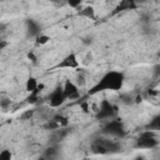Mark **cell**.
<instances>
[{
	"label": "cell",
	"instance_id": "obj_1",
	"mask_svg": "<svg viewBox=\"0 0 160 160\" xmlns=\"http://www.w3.org/2000/svg\"><path fill=\"white\" fill-rule=\"evenodd\" d=\"M124 82H125V74L122 71L110 70L105 72L92 88H90L88 94L95 95L102 91H119L122 89Z\"/></svg>",
	"mask_w": 160,
	"mask_h": 160
},
{
	"label": "cell",
	"instance_id": "obj_15",
	"mask_svg": "<svg viewBox=\"0 0 160 160\" xmlns=\"http://www.w3.org/2000/svg\"><path fill=\"white\" fill-rule=\"evenodd\" d=\"M50 40H51V38H50L49 35H46V34H42V32H41V34L35 39V44H36L38 46H41V45L48 44Z\"/></svg>",
	"mask_w": 160,
	"mask_h": 160
},
{
	"label": "cell",
	"instance_id": "obj_13",
	"mask_svg": "<svg viewBox=\"0 0 160 160\" xmlns=\"http://www.w3.org/2000/svg\"><path fill=\"white\" fill-rule=\"evenodd\" d=\"M59 155V149L55 144H50L45 150H44V154H42V158L45 159H55L58 158Z\"/></svg>",
	"mask_w": 160,
	"mask_h": 160
},
{
	"label": "cell",
	"instance_id": "obj_16",
	"mask_svg": "<svg viewBox=\"0 0 160 160\" xmlns=\"http://www.w3.org/2000/svg\"><path fill=\"white\" fill-rule=\"evenodd\" d=\"M84 0H65V2L68 4V6H70L71 9H78L81 6Z\"/></svg>",
	"mask_w": 160,
	"mask_h": 160
},
{
	"label": "cell",
	"instance_id": "obj_8",
	"mask_svg": "<svg viewBox=\"0 0 160 160\" xmlns=\"http://www.w3.org/2000/svg\"><path fill=\"white\" fill-rule=\"evenodd\" d=\"M25 31H26L28 39H36L41 34V26L36 20L26 19L25 20Z\"/></svg>",
	"mask_w": 160,
	"mask_h": 160
},
{
	"label": "cell",
	"instance_id": "obj_28",
	"mask_svg": "<svg viewBox=\"0 0 160 160\" xmlns=\"http://www.w3.org/2000/svg\"><path fill=\"white\" fill-rule=\"evenodd\" d=\"M159 56H160V52H159Z\"/></svg>",
	"mask_w": 160,
	"mask_h": 160
},
{
	"label": "cell",
	"instance_id": "obj_20",
	"mask_svg": "<svg viewBox=\"0 0 160 160\" xmlns=\"http://www.w3.org/2000/svg\"><path fill=\"white\" fill-rule=\"evenodd\" d=\"M84 82H85L84 75H82V74H79V75L76 76V84H78V85H82Z\"/></svg>",
	"mask_w": 160,
	"mask_h": 160
},
{
	"label": "cell",
	"instance_id": "obj_19",
	"mask_svg": "<svg viewBox=\"0 0 160 160\" xmlns=\"http://www.w3.org/2000/svg\"><path fill=\"white\" fill-rule=\"evenodd\" d=\"M132 96H130L129 94L128 95H121V102L122 104H126V105H129V104H131L132 102Z\"/></svg>",
	"mask_w": 160,
	"mask_h": 160
},
{
	"label": "cell",
	"instance_id": "obj_11",
	"mask_svg": "<svg viewBox=\"0 0 160 160\" xmlns=\"http://www.w3.org/2000/svg\"><path fill=\"white\" fill-rule=\"evenodd\" d=\"M79 15L81 18H85V19H89V20H95L96 18V11H95V8L91 6V5H86L84 6L80 11H79Z\"/></svg>",
	"mask_w": 160,
	"mask_h": 160
},
{
	"label": "cell",
	"instance_id": "obj_5",
	"mask_svg": "<svg viewBox=\"0 0 160 160\" xmlns=\"http://www.w3.org/2000/svg\"><path fill=\"white\" fill-rule=\"evenodd\" d=\"M116 114H118V106L114 105L112 102H110L109 100L104 99L101 102H100V108L95 115V118L98 120H110V119H114L116 118Z\"/></svg>",
	"mask_w": 160,
	"mask_h": 160
},
{
	"label": "cell",
	"instance_id": "obj_24",
	"mask_svg": "<svg viewBox=\"0 0 160 160\" xmlns=\"http://www.w3.org/2000/svg\"><path fill=\"white\" fill-rule=\"evenodd\" d=\"M34 111H35V110H30V111H26V112H25V114L22 115V119H26V118H30V116H31V115L34 114Z\"/></svg>",
	"mask_w": 160,
	"mask_h": 160
},
{
	"label": "cell",
	"instance_id": "obj_9",
	"mask_svg": "<svg viewBox=\"0 0 160 160\" xmlns=\"http://www.w3.org/2000/svg\"><path fill=\"white\" fill-rule=\"evenodd\" d=\"M138 8H139V4L136 2V0H120L118 5L114 8L112 15H118V14L126 12V11H134Z\"/></svg>",
	"mask_w": 160,
	"mask_h": 160
},
{
	"label": "cell",
	"instance_id": "obj_27",
	"mask_svg": "<svg viewBox=\"0 0 160 160\" xmlns=\"http://www.w3.org/2000/svg\"><path fill=\"white\" fill-rule=\"evenodd\" d=\"M148 0H136V2L139 4V5H141V4H145Z\"/></svg>",
	"mask_w": 160,
	"mask_h": 160
},
{
	"label": "cell",
	"instance_id": "obj_21",
	"mask_svg": "<svg viewBox=\"0 0 160 160\" xmlns=\"http://www.w3.org/2000/svg\"><path fill=\"white\" fill-rule=\"evenodd\" d=\"M154 75L155 76H159L160 75V64H158V65L154 66Z\"/></svg>",
	"mask_w": 160,
	"mask_h": 160
},
{
	"label": "cell",
	"instance_id": "obj_25",
	"mask_svg": "<svg viewBox=\"0 0 160 160\" xmlns=\"http://www.w3.org/2000/svg\"><path fill=\"white\" fill-rule=\"evenodd\" d=\"M80 106L82 108L84 112H88V104H86V102H81V104H80Z\"/></svg>",
	"mask_w": 160,
	"mask_h": 160
},
{
	"label": "cell",
	"instance_id": "obj_18",
	"mask_svg": "<svg viewBox=\"0 0 160 160\" xmlns=\"http://www.w3.org/2000/svg\"><path fill=\"white\" fill-rule=\"evenodd\" d=\"M55 121H58L59 124H60V126H66L68 125V120H66V118H64V116H61V115H56L55 118H52Z\"/></svg>",
	"mask_w": 160,
	"mask_h": 160
},
{
	"label": "cell",
	"instance_id": "obj_17",
	"mask_svg": "<svg viewBox=\"0 0 160 160\" xmlns=\"http://www.w3.org/2000/svg\"><path fill=\"white\" fill-rule=\"evenodd\" d=\"M12 159V154L10 150H1L0 151V160H11Z\"/></svg>",
	"mask_w": 160,
	"mask_h": 160
},
{
	"label": "cell",
	"instance_id": "obj_22",
	"mask_svg": "<svg viewBox=\"0 0 160 160\" xmlns=\"http://www.w3.org/2000/svg\"><path fill=\"white\" fill-rule=\"evenodd\" d=\"M28 59H29V60H31L34 64L36 62V56H35L32 52H29V54H28Z\"/></svg>",
	"mask_w": 160,
	"mask_h": 160
},
{
	"label": "cell",
	"instance_id": "obj_10",
	"mask_svg": "<svg viewBox=\"0 0 160 160\" xmlns=\"http://www.w3.org/2000/svg\"><path fill=\"white\" fill-rule=\"evenodd\" d=\"M79 66H80V62H79V59H78L75 52L68 54L56 65V68H59V69H78Z\"/></svg>",
	"mask_w": 160,
	"mask_h": 160
},
{
	"label": "cell",
	"instance_id": "obj_4",
	"mask_svg": "<svg viewBox=\"0 0 160 160\" xmlns=\"http://www.w3.org/2000/svg\"><path fill=\"white\" fill-rule=\"evenodd\" d=\"M158 145H159V140L155 136V131L146 130V129L139 135L135 142V148L140 150H150V149L156 148Z\"/></svg>",
	"mask_w": 160,
	"mask_h": 160
},
{
	"label": "cell",
	"instance_id": "obj_3",
	"mask_svg": "<svg viewBox=\"0 0 160 160\" xmlns=\"http://www.w3.org/2000/svg\"><path fill=\"white\" fill-rule=\"evenodd\" d=\"M101 132L111 138H116V139H122L126 135L124 122L121 121V119H118V118L108 120L101 128Z\"/></svg>",
	"mask_w": 160,
	"mask_h": 160
},
{
	"label": "cell",
	"instance_id": "obj_7",
	"mask_svg": "<svg viewBox=\"0 0 160 160\" xmlns=\"http://www.w3.org/2000/svg\"><path fill=\"white\" fill-rule=\"evenodd\" d=\"M62 89H64V94H65V96H66L68 100H74V99H79L80 98L79 85L76 82L71 81L70 79H66L64 81Z\"/></svg>",
	"mask_w": 160,
	"mask_h": 160
},
{
	"label": "cell",
	"instance_id": "obj_14",
	"mask_svg": "<svg viewBox=\"0 0 160 160\" xmlns=\"http://www.w3.org/2000/svg\"><path fill=\"white\" fill-rule=\"evenodd\" d=\"M145 129L146 130H151V131H160V114L152 116L151 120L146 124Z\"/></svg>",
	"mask_w": 160,
	"mask_h": 160
},
{
	"label": "cell",
	"instance_id": "obj_12",
	"mask_svg": "<svg viewBox=\"0 0 160 160\" xmlns=\"http://www.w3.org/2000/svg\"><path fill=\"white\" fill-rule=\"evenodd\" d=\"M39 86H40V84H39L38 79L34 78V76H29V78L26 79V81H25V90H26L29 94L36 91V90L39 89Z\"/></svg>",
	"mask_w": 160,
	"mask_h": 160
},
{
	"label": "cell",
	"instance_id": "obj_26",
	"mask_svg": "<svg viewBox=\"0 0 160 160\" xmlns=\"http://www.w3.org/2000/svg\"><path fill=\"white\" fill-rule=\"evenodd\" d=\"M5 46H6V41H5V40H1V41H0V50H4Z\"/></svg>",
	"mask_w": 160,
	"mask_h": 160
},
{
	"label": "cell",
	"instance_id": "obj_23",
	"mask_svg": "<svg viewBox=\"0 0 160 160\" xmlns=\"http://www.w3.org/2000/svg\"><path fill=\"white\" fill-rule=\"evenodd\" d=\"M8 104H10V100H8V99H2V100H1V108H2L4 110L6 109V105H8Z\"/></svg>",
	"mask_w": 160,
	"mask_h": 160
},
{
	"label": "cell",
	"instance_id": "obj_2",
	"mask_svg": "<svg viewBox=\"0 0 160 160\" xmlns=\"http://www.w3.org/2000/svg\"><path fill=\"white\" fill-rule=\"evenodd\" d=\"M91 150L94 154L99 155H105V154H115L121 151V145L115 141V140H109V139H96L92 145Z\"/></svg>",
	"mask_w": 160,
	"mask_h": 160
},
{
	"label": "cell",
	"instance_id": "obj_6",
	"mask_svg": "<svg viewBox=\"0 0 160 160\" xmlns=\"http://www.w3.org/2000/svg\"><path fill=\"white\" fill-rule=\"evenodd\" d=\"M66 96L64 94V89L62 86H56L49 95L48 98V102L50 108H60L61 105H64V102L66 101Z\"/></svg>",
	"mask_w": 160,
	"mask_h": 160
}]
</instances>
